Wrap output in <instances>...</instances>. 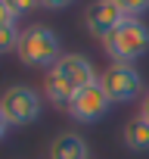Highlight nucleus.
I'll return each mask as SVG.
<instances>
[{"mask_svg": "<svg viewBox=\"0 0 149 159\" xmlns=\"http://www.w3.org/2000/svg\"><path fill=\"white\" fill-rule=\"evenodd\" d=\"M96 69L93 62L84 56V53H62L44 75V97L56 106V109H65L71 106V100L78 97L87 84L96 81Z\"/></svg>", "mask_w": 149, "mask_h": 159, "instance_id": "1", "label": "nucleus"}, {"mask_svg": "<svg viewBox=\"0 0 149 159\" xmlns=\"http://www.w3.org/2000/svg\"><path fill=\"white\" fill-rule=\"evenodd\" d=\"M16 56L31 66V69H50L59 56H62V41L53 28L47 25H28L22 34H19V47H16Z\"/></svg>", "mask_w": 149, "mask_h": 159, "instance_id": "2", "label": "nucleus"}, {"mask_svg": "<svg viewBox=\"0 0 149 159\" xmlns=\"http://www.w3.org/2000/svg\"><path fill=\"white\" fill-rule=\"evenodd\" d=\"M103 50L109 53L112 62H127L134 66L143 53H149V28L143 19H127L118 31H112L103 41Z\"/></svg>", "mask_w": 149, "mask_h": 159, "instance_id": "3", "label": "nucleus"}, {"mask_svg": "<svg viewBox=\"0 0 149 159\" xmlns=\"http://www.w3.org/2000/svg\"><path fill=\"white\" fill-rule=\"evenodd\" d=\"M0 109L13 128H25L40 116V94L28 84H10L0 94Z\"/></svg>", "mask_w": 149, "mask_h": 159, "instance_id": "4", "label": "nucleus"}, {"mask_svg": "<svg viewBox=\"0 0 149 159\" xmlns=\"http://www.w3.org/2000/svg\"><path fill=\"white\" fill-rule=\"evenodd\" d=\"M100 84L112 103H130L143 94V75L127 62H112L109 69L100 72Z\"/></svg>", "mask_w": 149, "mask_h": 159, "instance_id": "5", "label": "nucleus"}, {"mask_svg": "<svg viewBox=\"0 0 149 159\" xmlns=\"http://www.w3.org/2000/svg\"><path fill=\"white\" fill-rule=\"evenodd\" d=\"M130 16L115 3V0H93V3L87 7V13H84V25H87V31L96 38V41H106L112 31H118L124 22H127Z\"/></svg>", "mask_w": 149, "mask_h": 159, "instance_id": "6", "label": "nucleus"}, {"mask_svg": "<svg viewBox=\"0 0 149 159\" xmlns=\"http://www.w3.org/2000/svg\"><path fill=\"white\" fill-rule=\"evenodd\" d=\"M112 109V100H109V94L103 91V84H100V78L93 84H87L78 97L71 100V106H68V116L74 119V122H84V125H90V122H100L106 112Z\"/></svg>", "mask_w": 149, "mask_h": 159, "instance_id": "7", "label": "nucleus"}, {"mask_svg": "<svg viewBox=\"0 0 149 159\" xmlns=\"http://www.w3.org/2000/svg\"><path fill=\"white\" fill-rule=\"evenodd\" d=\"M50 159H90L87 140L78 131H62L50 143Z\"/></svg>", "mask_w": 149, "mask_h": 159, "instance_id": "8", "label": "nucleus"}, {"mask_svg": "<svg viewBox=\"0 0 149 159\" xmlns=\"http://www.w3.org/2000/svg\"><path fill=\"white\" fill-rule=\"evenodd\" d=\"M121 140L127 150L134 153H149V122L143 116H134L124 122V131H121Z\"/></svg>", "mask_w": 149, "mask_h": 159, "instance_id": "9", "label": "nucleus"}, {"mask_svg": "<svg viewBox=\"0 0 149 159\" xmlns=\"http://www.w3.org/2000/svg\"><path fill=\"white\" fill-rule=\"evenodd\" d=\"M19 28L16 25H3L0 28V56L3 53H16V47H19Z\"/></svg>", "mask_w": 149, "mask_h": 159, "instance_id": "10", "label": "nucleus"}, {"mask_svg": "<svg viewBox=\"0 0 149 159\" xmlns=\"http://www.w3.org/2000/svg\"><path fill=\"white\" fill-rule=\"evenodd\" d=\"M115 3H118L130 19H140L143 13H149V0H115Z\"/></svg>", "mask_w": 149, "mask_h": 159, "instance_id": "11", "label": "nucleus"}, {"mask_svg": "<svg viewBox=\"0 0 149 159\" xmlns=\"http://www.w3.org/2000/svg\"><path fill=\"white\" fill-rule=\"evenodd\" d=\"M10 3V10L16 13V19L19 16H28V13H34L37 7H40V0H6Z\"/></svg>", "mask_w": 149, "mask_h": 159, "instance_id": "12", "label": "nucleus"}, {"mask_svg": "<svg viewBox=\"0 0 149 159\" xmlns=\"http://www.w3.org/2000/svg\"><path fill=\"white\" fill-rule=\"evenodd\" d=\"M3 25H16V13L10 10L6 0H0V28H3Z\"/></svg>", "mask_w": 149, "mask_h": 159, "instance_id": "13", "label": "nucleus"}, {"mask_svg": "<svg viewBox=\"0 0 149 159\" xmlns=\"http://www.w3.org/2000/svg\"><path fill=\"white\" fill-rule=\"evenodd\" d=\"M74 0H40V7L44 10H65V7H71Z\"/></svg>", "mask_w": 149, "mask_h": 159, "instance_id": "14", "label": "nucleus"}, {"mask_svg": "<svg viewBox=\"0 0 149 159\" xmlns=\"http://www.w3.org/2000/svg\"><path fill=\"white\" fill-rule=\"evenodd\" d=\"M10 122H6V116H3V109H0V140H6V134H10Z\"/></svg>", "mask_w": 149, "mask_h": 159, "instance_id": "15", "label": "nucleus"}, {"mask_svg": "<svg viewBox=\"0 0 149 159\" xmlns=\"http://www.w3.org/2000/svg\"><path fill=\"white\" fill-rule=\"evenodd\" d=\"M140 116L149 122V94H143V103H140Z\"/></svg>", "mask_w": 149, "mask_h": 159, "instance_id": "16", "label": "nucleus"}]
</instances>
